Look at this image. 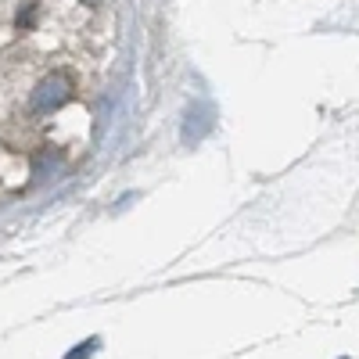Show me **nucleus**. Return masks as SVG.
<instances>
[{
  "instance_id": "f257e3e1",
  "label": "nucleus",
  "mask_w": 359,
  "mask_h": 359,
  "mask_svg": "<svg viewBox=\"0 0 359 359\" xmlns=\"http://www.w3.org/2000/svg\"><path fill=\"white\" fill-rule=\"evenodd\" d=\"M65 83L62 79H47V83H40L36 86V97H33V104L40 108V111H50V108H57V104H62L65 101Z\"/></svg>"
},
{
  "instance_id": "f03ea898",
  "label": "nucleus",
  "mask_w": 359,
  "mask_h": 359,
  "mask_svg": "<svg viewBox=\"0 0 359 359\" xmlns=\"http://www.w3.org/2000/svg\"><path fill=\"white\" fill-rule=\"evenodd\" d=\"M94 345H97V338H90V341H83V345H76V348H72L69 355H90V348H94Z\"/></svg>"
}]
</instances>
